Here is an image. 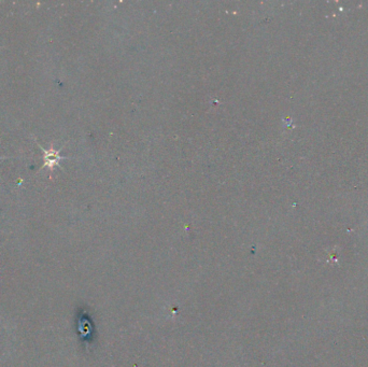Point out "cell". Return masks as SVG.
<instances>
[{
  "label": "cell",
  "mask_w": 368,
  "mask_h": 367,
  "mask_svg": "<svg viewBox=\"0 0 368 367\" xmlns=\"http://www.w3.org/2000/svg\"><path fill=\"white\" fill-rule=\"evenodd\" d=\"M4 159H8V157H0V160H4Z\"/></svg>",
  "instance_id": "2"
},
{
  "label": "cell",
  "mask_w": 368,
  "mask_h": 367,
  "mask_svg": "<svg viewBox=\"0 0 368 367\" xmlns=\"http://www.w3.org/2000/svg\"><path fill=\"white\" fill-rule=\"evenodd\" d=\"M37 142V141H36ZM39 148L42 150V152L45 153L44 155V161H45V164L42 165L41 169L42 168H46V167H49V168L52 170L54 168V166H59V161L60 160H64L65 157H62L59 155V151H56L54 150L53 148H51L50 150H46L45 148H42V146L37 142Z\"/></svg>",
  "instance_id": "1"
}]
</instances>
